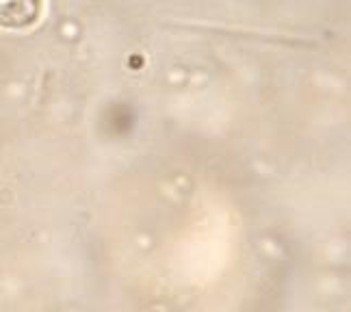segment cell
<instances>
[{
    "label": "cell",
    "instance_id": "cell-1",
    "mask_svg": "<svg viewBox=\"0 0 351 312\" xmlns=\"http://www.w3.org/2000/svg\"><path fill=\"white\" fill-rule=\"evenodd\" d=\"M39 16H42V0H0V29H29Z\"/></svg>",
    "mask_w": 351,
    "mask_h": 312
}]
</instances>
